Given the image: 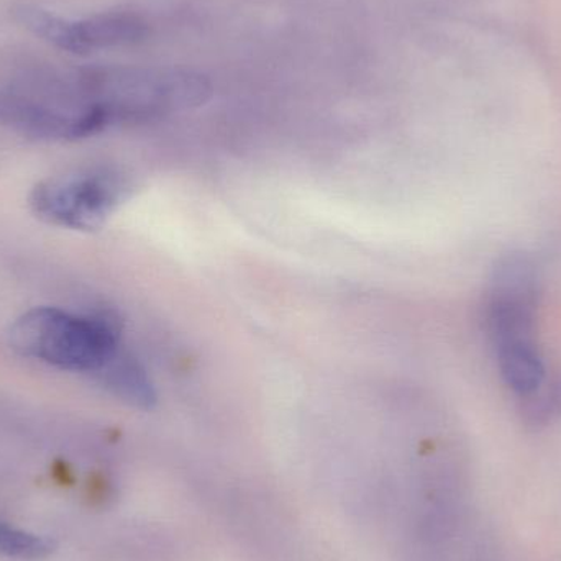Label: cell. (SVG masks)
I'll use <instances>...</instances> for the list:
<instances>
[{"label": "cell", "instance_id": "6da1fadb", "mask_svg": "<svg viewBox=\"0 0 561 561\" xmlns=\"http://www.w3.org/2000/svg\"><path fill=\"white\" fill-rule=\"evenodd\" d=\"M9 342L26 358L68 371L99 373L118 353L115 327L105 317L36 307L10 327Z\"/></svg>", "mask_w": 561, "mask_h": 561}, {"label": "cell", "instance_id": "7a4b0ae2", "mask_svg": "<svg viewBox=\"0 0 561 561\" xmlns=\"http://www.w3.org/2000/svg\"><path fill=\"white\" fill-rule=\"evenodd\" d=\"M537 275L530 260L511 255L501 260L491 279L486 322L494 348L536 342Z\"/></svg>", "mask_w": 561, "mask_h": 561}, {"label": "cell", "instance_id": "3957f363", "mask_svg": "<svg viewBox=\"0 0 561 561\" xmlns=\"http://www.w3.org/2000/svg\"><path fill=\"white\" fill-rule=\"evenodd\" d=\"M118 184L104 173H78L43 181L30 196L33 213L53 226L94 230L118 201Z\"/></svg>", "mask_w": 561, "mask_h": 561}, {"label": "cell", "instance_id": "277c9868", "mask_svg": "<svg viewBox=\"0 0 561 561\" xmlns=\"http://www.w3.org/2000/svg\"><path fill=\"white\" fill-rule=\"evenodd\" d=\"M0 125L45 140H78L107 127L108 118L98 105L65 112L28 95L0 92Z\"/></svg>", "mask_w": 561, "mask_h": 561}, {"label": "cell", "instance_id": "5b68a950", "mask_svg": "<svg viewBox=\"0 0 561 561\" xmlns=\"http://www.w3.org/2000/svg\"><path fill=\"white\" fill-rule=\"evenodd\" d=\"M147 35V22L137 13L104 12L88 19H69L65 51L91 55L99 49L135 45L144 42Z\"/></svg>", "mask_w": 561, "mask_h": 561}, {"label": "cell", "instance_id": "8992f818", "mask_svg": "<svg viewBox=\"0 0 561 561\" xmlns=\"http://www.w3.org/2000/svg\"><path fill=\"white\" fill-rule=\"evenodd\" d=\"M501 376L520 398H533L546 382V365L537 343L497 350Z\"/></svg>", "mask_w": 561, "mask_h": 561}, {"label": "cell", "instance_id": "52a82bcc", "mask_svg": "<svg viewBox=\"0 0 561 561\" xmlns=\"http://www.w3.org/2000/svg\"><path fill=\"white\" fill-rule=\"evenodd\" d=\"M104 385L124 401L147 408L153 402L154 392L144 369L127 356L115 355L104 368L99 371Z\"/></svg>", "mask_w": 561, "mask_h": 561}, {"label": "cell", "instance_id": "ba28073f", "mask_svg": "<svg viewBox=\"0 0 561 561\" xmlns=\"http://www.w3.org/2000/svg\"><path fill=\"white\" fill-rule=\"evenodd\" d=\"M55 552V542L0 523V556L15 560H43Z\"/></svg>", "mask_w": 561, "mask_h": 561}]
</instances>
